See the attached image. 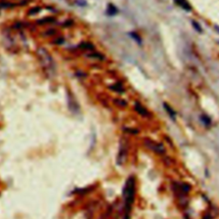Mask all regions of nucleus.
<instances>
[{
    "label": "nucleus",
    "instance_id": "f257e3e1",
    "mask_svg": "<svg viewBox=\"0 0 219 219\" xmlns=\"http://www.w3.org/2000/svg\"><path fill=\"white\" fill-rule=\"evenodd\" d=\"M135 196V180L130 176L127 180L123 189V198L124 203V215L123 219H130V212Z\"/></svg>",
    "mask_w": 219,
    "mask_h": 219
},
{
    "label": "nucleus",
    "instance_id": "423d86ee",
    "mask_svg": "<svg viewBox=\"0 0 219 219\" xmlns=\"http://www.w3.org/2000/svg\"><path fill=\"white\" fill-rule=\"evenodd\" d=\"M109 88L110 90L116 92H119V93H123V92H124V91H125L124 88H123V85H122V83H119V82H116V83H115L113 85L109 86Z\"/></svg>",
    "mask_w": 219,
    "mask_h": 219
},
{
    "label": "nucleus",
    "instance_id": "39448f33",
    "mask_svg": "<svg viewBox=\"0 0 219 219\" xmlns=\"http://www.w3.org/2000/svg\"><path fill=\"white\" fill-rule=\"evenodd\" d=\"M175 3H176L178 6H180L181 8L185 9L186 11L190 12L192 10L191 5H189V3L187 2V0H175Z\"/></svg>",
    "mask_w": 219,
    "mask_h": 219
},
{
    "label": "nucleus",
    "instance_id": "f8f14e48",
    "mask_svg": "<svg viewBox=\"0 0 219 219\" xmlns=\"http://www.w3.org/2000/svg\"><path fill=\"white\" fill-rule=\"evenodd\" d=\"M117 13V9L115 7L114 5H109V7H108V9H107V14L109 15V16H113L115 14Z\"/></svg>",
    "mask_w": 219,
    "mask_h": 219
},
{
    "label": "nucleus",
    "instance_id": "9b49d317",
    "mask_svg": "<svg viewBox=\"0 0 219 219\" xmlns=\"http://www.w3.org/2000/svg\"><path fill=\"white\" fill-rule=\"evenodd\" d=\"M114 103L115 105H116L117 106H120V107H123V108L127 107V105H128V103H127L126 101L123 100V99H114Z\"/></svg>",
    "mask_w": 219,
    "mask_h": 219
},
{
    "label": "nucleus",
    "instance_id": "2eb2a0df",
    "mask_svg": "<svg viewBox=\"0 0 219 219\" xmlns=\"http://www.w3.org/2000/svg\"><path fill=\"white\" fill-rule=\"evenodd\" d=\"M129 34H130V35H131V36H132L133 38L134 39V40L137 41L139 44H141V37L137 34L136 33H130Z\"/></svg>",
    "mask_w": 219,
    "mask_h": 219
},
{
    "label": "nucleus",
    "instance_id": "4468645a",
    "mask_svg": "<svg viewBox=\"0 0 219 219\" xmlns=\"http://www.w3.org/2000/svg\"><path fill=\"white\" fill-rule=\"evenodd\" d=\"M40 9H41L40 7H33L32 9H29L28 15H31V16H33V15H36V14H38L40 11Z\"/></svg>",
    "mask_w": 219,
    "mask_h": 219
},
{
    "label": "nucleus",
    "instance_id": "7ed1b4c3",
    "mask_svg": "<svg viewBox=\"0 0 219 219\" xmlns=\"http://www.w3.org/2000/svg\"><path fill=\"white\" fill-rule=\"evenodd\" d=\"M145 145L146 147H148L151 150L154 151L155 152L158 153V154H164L165 152V148L164 146L160 144V143H157V142L151 141V140H146L145 141Z\"/></svg>",
    "mask_w": 219,
    "mask_h": 219
},
{
    "label": "nucleus",
    "instance_id": "aec40b11",
    "mask_svg": "<svg viewBox=\"0 0 219 219\" xmlns=\"http://www.w3.org/2000/svg\"><path fill=\"white\" fill-rule=\"evenodd\" d=\"M214 28H215V30H216V31H217V32L219 33V26H217V25H215Z\"/></svg>",
    "mask_w": 219,
    "mask_h": 219
},
{
    "label": "nucleus",
    "instance_id": "0eeeda50",
    "mask_svg": "<svg viewBox=\"0 0 219 219\" xmlns=\"http://www.w3.org/2000/svg\"><path fill=\"white\" fill-rule=\"evenodd\" d=\"M87 57L89 58H92V59H97V60H101V61H104L105 59V57L104 55H102L99 52H91L90 54L87 55Z\"/></svg>",
    "mask_w": 219,
    "mask_h": 219
},
{
    "label": "nucleus",
    "instance_id": "ddd939ff",
    "mask_svg": "<svg viewBox=\"0 0 219 219\" xmlns=\"http://www.w3.org/2000/svg\"><path fill=\"white\" fill-rule=\"evenodd\" d=\"M192 24H193V28L196 30L197 32H199V33L203 32V29H202V27H201V26L200 25V23H198L197 22H195V21H192Z\"/></svg>",
    "mask_w": 219,
    "mask_h": 219
},
{
    "label": "nucleus",
    "instance_id": "a211bd4d",
    "mask_svg": "<svg viewBox=\"0 0 219 219\" xmlns=\"http://www.w3.org/2000/svg\"><path fill=\"white\" fill-rule=\"evenodd\" d=\"M14 5L12 4H7V3H3V4H0V8H9V7H13Z\"/></svg>",
    "mask_w": 219,
    "mask_h": 219
},
{
    "label": "nucleus",
    "instance_id": "6e6552de",
    "mask_svg": "<svg viewBox=\"0 0 219 219\" xmlns=\"http://www.w3.org/2000/svg\"><path fill=\"white\" fill-rule=\"evenodd\" d=\"M164 108L167 110V112L169 113V116L175 120V119H176V112L174 111L173 109H172L168 104H166V103H164Z\"/></svg>",
    "mask_w": 219,
    "mask_h": 219
},
{
    "label": "nucleus",
    "instance_id": "9d476101",
    "mask_svg": "<svg viewBox=\"0 0 219 219\" xmlns=\"http://www.w3.org/2000/svg\"><path fill=\"white\" fill-rule=\"evenodd\" d=\"M53 22H55L54 17H46V18H42L40 20H39L37 22V23H39L40 25H44V24H46V23H53Z\"/></svg>",
    "mask_w": 219,
    "mask_h": 219
},
{
    "label": "nucleus",
    "instance_id": "6ab92c4d",
    "mask_svg": "<svg viewBox=\"0 0 219 219\" xmlns=\"http://www.w3.org/2000/svg\"><path fill=\"white\" fill-rule=\"evenodd\" d=\"M72 22L71 21H68V22H66V23H64V26H66V27H69L70 25H72Z\"/></svg>",
    "mask_w": 219,
    "mask_h": 219
},
{
    "label": "nucleus",
    "instance_id": "dca6fc26",
    "mask_svg": "<svg viewBox=\"0 0 219 219\" xmlns=\"http://www.w3.org/2000/svg\"><path fill=\"white\" fill-rule=\"evenodd\" d=\"M201 120H202V122L205 123V125H209L210 123V118H208L206 116H201Z\"/></svg>",
    "mask_w": 219,
    "mask_h": 219
},
{
    "label": "nucleus",
    "instance_id": "f03ea898",
    "mask_svg": "<svg viewBox=\"0 0 219 219\" xmlns=\"http://www.w3.org/2000/svg\"><path fill=\"white\" fill-rule=\"evenodd\" d=\"M128 157V146L125 142H121L119 148L118 154L116 157V164L118 165H123L125 164Z\"/></svg>",
    "mask_w": 219,
    "mask_h": 219
},
{
    "label": "nucleus",
    "instance_id": "f3484780",
    "mask_svg": "<svg viewBox=\"0 0 219 219\" xmlns=\"http://www.w3.org/2000/svg\"><path fill=\"white\" fill-rule=\"evenodd\" d=\"M125 131L129 134H136L139 133L137 129H134V128H125Z\"/></svg>",
    "mask_w": 219,
    "mask_h": 219
},
{
    "label": "nucleus",
    "instance_id": "20e7f679",
    "mask_svg": "<svg viewBox=\"0 0 219 219\" xmlns=\"http://www.w3.org/2000/svg\"><path fill=\"white\" fill-rule=\"evenodd\" d=\"M134 109H135V110H136L139 114L141 115V116H148L150 115L149 112H148V110H147L143 105H141L140 103H135Z\"/></svg>",
    "mask_w": 219,
    "mask_h": 219
},
{
    "label": "nucleus",
    "instance_id": "1a4fd4ad",
    "mask_svg": "<svg viewBox=\"0 0 219 219\" xmlns=\"http://www.w3.org/2000/svg\"><path fill=\"white\" fill-rule=\"evenodd\" d=\"M79 46H80V48L84 49V50H92V49H94L93 45L89 43V42H83Z\"/></svg>",
    "mask_w": 219,
    "mask_h": 219
}]
</instances>
